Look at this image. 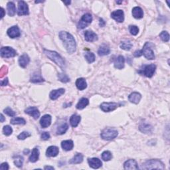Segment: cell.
I'll use <instances>...</instances> for the list:
<instances>
[{
  "mask_svg": "<svg viewBox=\"0 0 170 170\" xmlns=\"http://www.w3.org/2000/svg\"><path fill=\"white\" fill-rule=\"evenodd\" d=\"M160 37L164 42H168L169 40V35L167 31H162L160 34Z\"/></svg>",
  "mask_w": 170,
  "mask_h": 170,
  "instance_id": "41",
  "label": "cell"
},
{
  "mask_svg": "<svg viewBox=\"0 0 170 170\" xmlns=\"http://www.w3.org/2000/svg\"><path fill=\"white\" fill-rule=\"evenodd\" d=\"M58 80L62 82H68L70 81V79L68 77V76L64 73H59L58 74Z\"/></svg>",
  "mask_w": 170,
  "mask_h": 170,
  "instance_id": "40",
  "label": "cell"
},
{
  "mask_svg": "<svg viewBox=\"0 0 170 170\" xmlns=\"http://www.w3.org/2000/svg\"><path fill=\"white\" fill-rule=\"evenodd\" d=\"M29 149H26L24 150V152H23V154L25 155H27V154H29Z\"/></svg>",
  "mask_w": 170,
  "mask_h": 170,
  "instance_id": "54",
  "label": "cell"
},
{
  "mask_svg": "<svg viewBox=\"0 0 170 170\" xmlns=\"http://www.w3.org/2000/svg\"><path fill=\"white\" fill-rule=\"evenodd\" d=\"M50 138V134L49 132H44L41 134V139L43 140H47Z\"/></svg>",
  "mask_w": 170,
  "mask_h": 170,
  "instance_id": "46",
  "label": "cell"
},
{
  "mask_svg": "<svg viewBox=\"0 0 170 170\" xmlns=\"http://www.w3.org/2000/svg\"><path fill=\"white\" fill-rule=\"evenodd\" d=\"M59 37L62 40L64 46L69 54H72L76 51V41L71 33L66 31H61L59 33Z\"/></svg>",
  "mask_w": 170,
  "mask_h": 170,
  "instance_id": "1",
  "label": "cell"
},
{
  "mask_svg": "<svg viewBox=\"0 0 170 170\" xmlns=\"http://www.w3.org/2000/svg\"><path fill=\"white\" fill-rule=\"evenodd\" d=\"M88 163L89 164V166L93 169H98L102 165V161L97 158H89L88 160Z\"/></svg>",
  "mask_w": 170,
  "mask_h": 170,
  "instance_id": "13",
  "label": "cell"
},
{
  "mask_svg": "<svg viewBox=\"0 0 170 170\" xmlns=\"http://www.w3.org/2000/svg\"><path fill=\"white\" fill-rule=\"evenodd\" d=\"M44 80H45L43 79V77L41 76V74H38L37 72L33 74L31 78V82H32L33 83L41 82H43Z\"/></svg>",
  "mask_w": 170,
  "mask_h": 170,
  "instance_id": "33",
  "label": "cell"
},
{
  "mask_svg": "<svg viewBox=\"0 0 170 170\" xmlns=\"http://www.w3.org/2000/svg\"><path fill=\"white\" fill-rule=\"evenodd\" d=\"M141 98H142V95L140 93H137V92H134V93H131L129 96H128V100H129V101L136 104H137L140 102Z\"/></svg>",
  "mask_w": 170,
  "mask_h": 170,
  "instance_id": "18",
  "label": "cell"
},
{
  "mask_svg": "<svg viewBox=\"0 0 170 170\" xmlns=\"http://www.w3.org/2000/svg\"><path fill=\"white\" fill-rule=\"evenodd\" d=\"M110 53V49L109 47L107 45L103 44L100 47V48L98 51V54L99 56H105V55H109Z\"/></svg>",
  "mask_w": 170,
  "mask_h": 170,
  "instance_id": "23",
  "label": "cell"
},
{
  "mask_svg": "<svg viewBox=\"0 0 170 170\" xmlns=\"http://www.w3.org/2000/svg\"><path fill=\"white\" fill-rule=\"evenodd\" d=\"M124 168L126 170H133L138 169V165L136 161L134 160H127L124 164Z\"/></svg>",
  "mask_w": 170,
  "mask_h": 170,
  "instance_id": "15",
  "label": "cell"
},
{
  "mask_svg": "<svg viewBox=\"0 0 170 170\" xmlns=\"http://www.w3.org/2000/svg\"><path fill=\"white\" fill-rule=\"evenodd\" d=\"M132 15L136 19H142L144 16V12L141 7H135L132 9Z\"/></svg>",
  "mask_w": 170,
  "mask_h": 170,
  "instance_id": "25",
  "label": "cell"
},
{
  "mask_svg": "<svg viewBox=\"0 0 170 170\" xmlns=\"http://www.w3.org/2000/svg\"><path fill=\"white\" fill-rule=\"evenodd\" d=\"M7 33L8 36L12 39L19 37L21 35L20 30L18 26H13L10 27L9 29H8Z\"/></svg>",
  "mask_w": 170,
  "mask_h": 170,
  "instance_id": "12",
  "label": "cell"
},
{
  "mask_svg": "<svg viewBox=\"0 0 170 170\" xmlns=\"http://www.w3.org/2000/svg\"><path fill=\"white\" fill-rule=\"evenodd\" d=\"M85 57L88 63H92L95 61V55L91 52H87L85 54Z\"/></svg>",
  "mask_w": 170,
  "mask_h": 170,
  "instance_id": "35",
  "label": "cell"
},
{
  "mask_svg": "<svg viewBox=\"0 0 170 170\" xmlns=\"http://www.w3.org/2000/svg\"><path fill=\"white\" fill-rule=\"evenodd\" d=\"M118 134V132L116 130L114 129V128H107L102 131L100 136L104 140H112L116 138Z\"/></svg>",
  "mask_w": 170,
  "mask_h": 170,
  "instance_id": "4",
  "label": "cell"
},
{
  "mask_svg": "<svg viewBox=\"0 0 170 170\" xmlns=\"http://www.w3.org/2000/svg\"><path fill=\"white\" fill-rule=\"evenodd\" d=\"M44 53L46 56L49 58L51 61H53L57 65L60 66L61 68L64 69L65 66V62L63 58L61 57V55L57 53V52L53 51H49V50L44 49Z\"/></svg>",
  "mask_w": 170,
  "mask_h": 170,
  "instance_id": "2",
  "label": "cell"
},
{
  "mask_svg": "<svg viewBox=\"0 0 170 170\" xmlns=\"http://www.w3.org/2000/svg\"><path fill=\"white\" fill-rule=\"evenodd\" d=\"M7 13L8 15L11 17L14 16L16 12V9H15V4L12 1H9L7 3Z\"/></svg>",
  "mask_w": 170,
  "mask_h": 170,
  "instance_id": "28",
  "label": "cell"
},
{
  "mask_svg": "<svg viewBox=\"0 0 170 170\" xmlns=\"http://www.w3.org/2000/svg\"><path fill=\"white\" fill-rule=\"evenodd\" d=\"M125 58L122 55H119L114 61V67L117 69H122L124 67Z\"/></svg>",
  "mask_w": 170,
  "mask_h": 170,
  "instance_id": "21",
  "label": "cell"
},
{
  "mask_svg": "<svg viewBox=\"0 0 170 170\" xmlns=\"http://www.w3.org/2000/svg\"><path fill=\"white\" fill-rule=\"evenodd\" d=\"M29 7L27 3L24 1H19L18 2V14L19 16L29 15Z\"/></svg>",
  "mask_w": 170,
  "mask_h": 170,
  "instance_id": "10",
  "label": "cell"
},
{
  "mask_svg": "<svg viewBox=\"0 0 170 170\" xmlns=\"http://www.w3.org/2000/svg\"><path fill=\"white\" fill-rule=\"evenodd\" d=\"M69 128V126L66 123H64L63 124H61V126H58V128H57V134L58 135H62L64 134L66 131H67Z\"/></svg>",
  "mask_w": 170,
  "mask_h": 170,
  "instance_id": "34",
  "label": "cell"
},
{
  "mask_svg": "<svg viewBox=\"0 0 170 170\" xmlns=\"http://www.w3.org/2000/svg\"><path fill=\"white\" fill-rule=\"evenodd\" d=\"M5 16V11L4 8H1V18H3Z\"/></svg>",
  "mask_w": 170,
  "mask_h": 170,
  "instance_id": "53",
  "label": "cell"
},
{
  "mask_svg": "<svg viewBox=\"0 0 170 170\" xmlns=\"http://www.w3.org/2000/svg\"><path fill=\"white\" fill-rule=\"evenodd\" d=\"M39 150L37 147H35L32 150L31 154L29 158V161L32 163H35L39 160Z\"/></svg>",
  "mask_w": 170,
  "mask_h": 170,
  "instance_id": "26",
  "label": "cell"
},
{
  "mask_svg": "<svg viewBox=\"0 0 170 170\" xmlns=\"http://www.w3.org/2000/svg\"><path fill=\"white\" fill-rule=\"evenodd\" d=\"M10 123L12 124L13 125H16V124H26V121L25 120V119L22 118H14L11 120Z\"/></svg>",
  "mask_w": 170,
  "mask_h": 170,
  "instance_id": "38",
  "label": "cell"
},
{
  "mask_svg": "<svg viewBox=\"0 0 170 170\" xmlns=\"http://www.w3.org/2000/svg\"><path fill=\"white\" fill-rule=\"evenodd\" d=\"M116 3H117V4H121L122 1H116Z\"/></svg>",
  "mask_w": 170,
  "mask_h": 170,
  "instance_id": "57",
  "label": "cell"
},
{
  "mask_svg": "<svg viewBox=\"0 0 170 170\" xmlns=\"http://www.w3.org/2000/svg\"><path fill=\"white\" fill-rule=\"evenodd\" d=\"M4 112L5 114H6L7 115L11 117H14L16 115V114H15V112H14V111H13L12 109V108H9V107H7V108H5V109H4Z\"/></svg>",
  "mask_w": 170,
  "mask_h": 170,
  "instance_id": "45",
  "label": "cell"
},
{
  "mask_svg": "<svg viewBox=\"0 0 170 170\" xmlns=\"http://www.w3.org/2000/svg\"><path fill=\"white\" fill-rule=\"evenodd\" d=\"M88 104H89V100L88 98H82L80 99L79 102H78V104L76 106V107L77 109L82 110L83 108H85L86 106H88Z\"/></svg>",
  "mask_w": 170,
  "mask_h": 170,
  "instance_id": "30",
  "label": "cell"
},
{
  "mask_svg": "<svg viewBox=\"0 0 170 170\" xmlns=\"http://www.w3.org/2000/svg\"><path fill=\"white\" fill-rule=\"evenodd\" d=\"M105 24H106V23H105V21L103 20L102 19H100V22H99V26H100V27H104L105 26Z\"/></svg>",
  "mask_w": 170,
  "mask_h": 170,
  "instance_id": "51",
  "label": "cell"
},
{
  "mask_svg": "<svg viewBox=\"0 0 170 170\" xmlns=\"http://www.w3.org/2000/svg\"><path fill=\"white\" fill-rule=\"evenodd\" d=\"M132 47V43L130 41H124L120 43V48L125 51H130Z\"/></svg>",
  "mask_w": 170,
  "mask_h": 170,
  "instance_id": "32",
  "label": "cell"
},
{
  "mask_svg": "<svg viewBox=\"0 0 170 170\" xmlns=\"http://www.w3.org/2000/svg\"><path fill=\"white\" fill-rule=\"evenodd\" d=\"M142 169H164V164L159 160H147L142 165Z\"/></svg>",
  "mask_w": 170,
  "mask_h": 170,
  "instance_id": "3",
  "label": "cell"
},
{
  "mask_svg": "<svg viewBox=\"0 0 170 170\" xmlns=\"http://www.w3.org/2000/svg\"><path fill=\"white\" fill-rule=\"evenodd\" d=\"M18 62L19 66H21L22 68H26L30 62V58L27 54H23L19 57Z\"/></svg>",
  "mask_w": 170,
  "mask_h": 170,
  "instance_id": "20",
  "label": "cell"
},
{
  "mask_svg": "<svg viewBox=\"0 0 170 170\" xmlns=\"http://www.w3.org/2000/svg\"><path fill=\"white\" fill-rule=\"evenodd\" d=\"M63 3H64V4H65L66 5H69V4H71V1H64Z\"/></svg>",
  "mask_w": 170,
  "mask_h": 170,
  "instance_id": "56",
  "label": "cell"
},
{
  "mask_svg": "<svg viewBox=\"0 0 170 170\" xmlns=\"http://www.w3.org/2000/svg\"><path fill=\"white\" fill-rule=\"evenodd\" d=\"M7 84H8V79L7 78H6V79H4V80H1V86H6V85H7Z\"/></svg>",
  "mask_w": 170,
  "mask_h": 170,
  "instance_id": "50",
  "label": "cell"
},
{
  "mask_svg": "<svg viewBox=\"0 0 170 170\" xmlns=\"http://www.w3.org/2000/svg\"><path fill=\"white\" fill-rule=\"evenodd\" d=\"M140 130L141 132L145 134H148L152 132V127L149 124H142L140 126Z\"/></svg>",
  "mask_w": 170,
  "mask_h": 170,
  "instance_id": "36",
  "label": "cell"
},
{
  "mask_svg": "<svg viewBox=\"0 0 170 170\" xmlns=\"http://www.w3.org/2000/svg\"><path fill=\"white\" fill-rule=\"evenodd\" d=\"M92 21H93V17L90 13H86V14L83 15L82 18L80 19L79 23H78V29H85L89 24L92 23Z\"/></svg>",
  "mask_w": 170,
  "mask_h": 170,
  "instance_id": "6",
  "label": "cell"
},
{
  "mask_svg": "<svg viewBox=\"0 0 170 170\" xmlns=\"http://www.w3.org/2000/svg\"><path fill=\"white\" fill-rule=\"evenodd\" d=\"M51 116L49 114H45L40 120V124L43 128H48L51 124Z\"/></svg>",
  "mask_w": 170,
  "mask_h": 170,
  "instance_id": "16",
  "label": "cell"
},
{
  "mask_svg": "<svg viewBox=\"0 0 170 170\" xmlns=\"http://www.w3.org/2000/svg\"><path fill=\"white\" fill-rule=\"evenodd\" d=\"M129 31L131 34L133 35H138L139 32V29L138 27L136 26H130L129 27Z\"/></svg>",
  "mask_w": 170,
  "mask_h": 170,
  "instance_id": "44",
  "label": "cell"
},
{
  "mask_svg": "<svg viewBox=\"0 0 170 170\" xmlns=\"http://www.w3.org/2000/svg\"><path fill=\"white\" fill-rule=\"evenodd\" d=\"M112 158V155L110 151H104L102 154V159L105 161H110Z\"/></svg>",
  "mask_w": 170,
  "mask_h": 170,
  "instance_id": "39",
  "label": "cell"
},
{
  "mask_svg": "<svg viewBox=\"0 0 170 170\" xmlns=\"http://www.w3.org/2000/svg\"><path fill=\"white\" fill-rule=\"evenodd\" d=\"M76 86L77 88L80 90H83L87 87V83L86 82V80L83 78H79L76 81Z\"/></svg>",
  "mask_w": 170,
  "mask_h": 170,
  "instance_id": "27",
  "label": "cell"
},
{
  "mask_svg": "<svg viewBox=\"0 0 170 170\" xmlns=\"http://www.w3.org/2000/svg\"><path fill=\"white\" fill-rule=\"evenodd\" d=\"M7 68L5 66H2L1 69V71H0V77L2 78L3 77H4V75L5 74L7 73Z\"/></svg>",
  "mask_w": 170,
  "mask_h": 170,
  "instance_id": "47",
  "label": "cell"
},
{
  "mask_svg": "<svg viewBox=\"0 0 170 170\" xmlns=\"http://www.w3.org/2000/svg\"><path fill=\"white\" fill-rule=\"evenodd\" d=\"M0 169L1 170H8L9 169V165L7 162L2 163L0 166Z\"/></svg>",
  "mask_w": 170,
  "mask_h": 170,
  "instance_id": "48",
  "label": "cell"
},
{
  "mask_svg": "<svg viewBox=\"0 0 170 170\" xmlns=\"http://www.w3.org/2000/svg\"><path fill=\"white\" fill-rule=\"evenodd\" d=\"M3 132L5 136H10L13 132L12 128L9 126H5L3 128Z\"/></svg>",
  "mask_w": 170,
  "mask_h": 170,
  "instance_id": "42",
  "label": "cell"
},
{
  "mask_svg": "<svg viewBox=\"0 0 170 170\" xmlns=\"http://www.w3.org/2000/svg\"><path fill=\"white\" fill-rule=\"evenodd\" d=\"M31 136V133H29L28 132H23L18 136V138L19 139V140H25V139H26L28 137H30Z\"/></svg>",
  "mask_w": 170,
  "mask_h": 170,
  "instance_id": "43",
  "label": "cell"
},
{
  "mask_svg": "<svg viewBox=\"0 0 170 170\" xmlns=\"http://www.w3.org/2000/svg\"><path fill=\"white\" fill-rule=\"evenodd\" d=\"M150 45H151V43L148 42L145 43L143 49L142 50V55H144V56L147 59L153 60L155 58V55L154 51H152L151 47H150Z\"/></svg>",
  "mask_w": 170,
  "mask_h": 170,
  "instance_id": "7",
  "label": "cell"
},
{
  "mask_svg": "<svg viewBox=\"0 0 170 170\" xmlns=\"http://www.w3.org/2000/svg\"><path fill=\"white\" fill-rule=\"evenodd\" d=\"M142 55V50H139V51H136L134 52V56L135 57H140Z\"/></svg>",
  "mask_w": 170,
  "mask_h": 170,
  "instance_id": "49",
  "label": "cell"
},
{
  "mask_svg": "<svg viewBox=\"0 0 170 170\" xmlns=\"http://www.w3.org/2000/svg\"><path fill=\"white\" fill-rule=\"evenodd\" d=\"M82 161H83V155L81 154H77L70 161H69V163L71 164H78L82 163Z\"/></svg>",
  "mask_w": 170,
  "mask_h": 170,
  "instance_id": "31",
  "label": "cell"
},
{
  "mask_svg": "<svg viewBox=\"0 0 170 170\" xmlns=\"http://www.w3.org/2000/svg\"><path fill=\"white\" fill-rule=\"evenodd\" d=\"M59 150H58V147L55 146H49L47 150L46 155L48 157H55L58 154Z\"/></svg>",
  "mask_w": 170,
  "mask_h": 170,
  "instance_id": "22",
  "label": "cell"
},
{
  "mask_svg": "<svg viewBox=\"0 0 170 170\" xmlns=\"http://www.w3.org/2000/svg\"><path fill=\"white\" fill-rule=\"evenodd\" d=\"M65 90L64 88H59L57 90H52L49 94V97L51 100H57L58 97H60L61 95L65 93Z\"/></svg>",
  "mask_w": 170,
  "mask_h": 170,
  "instance_id": "19",
  "label": "cell"
},
{
  "mask_svg": "<svg viewBox=\"0 0 170 170\" xmlns=\"http://www.w3.org/2000/svg\"><path fill=\"white\" fill-rule=\"evenodd\" d=\"M5 117L4 116V115H3V114H1V122H4V121H5Z\"/></svg>",
  "mask_w": 170,
  "mask_h": 170,
  "instance_id": "55",
  "label": "cell"
},
{
  "mask_svg": "<svg viewBox=\"0 0 170 170\" xmlns=\"http://www.w3.org/2000/svg\"><path fill=\"white\" fill-rule=\"evenodd\" d=\"M25 112L31 116L35 119H38L40 116V112L36 107H29L25 110Z\"/></svg>",
  "mask_w": 170,
  "mask_h": 170,
  "instance_id": "17",
  "label": "cell"
},
{
  "mask_svg": "<svg viewBox=\"0 0 170 170\" xmlns=\"http://www.w3.org/2000/svg\"><path fill=\"white\" fill-rule=\"evenodd\" d=\"M18 55L14 49L10 47H3L1 49V56L4 58L14 57Z\"/></svg>",
  "mask_w": 170,
  "mask_h": 170,
  "instance_id": "8",
  "label": "cell"
},
{
  "mask_svg": "<svg viewBox=\"0 0 170 170\" xmlns=\"http://www.w3.org/2000/svg\"><path fill=\"white\" fill-rule=\"evenodd\" d=\"M23 158L21 155H16L14 157V163L15 165L18 167V168H21L23 166Z\"/></svg>",
  "mask_w": 170,
  "mask_h": 170,
  "instance_id": "37",
  "label": "cell"
},
{
  "mask_svg": "<svg viewBox=\"0 0 170 170\" xmlns=\"http://www.w3.org/2000/svg\"><path fill=\"white\" fill-rule=\"evenodd\" d=\"M85 39L88 42H94L98 40V35L93 31H86L85 33Z\"/></svg>",
  "mask_w": 170,
  "mask_h": 170,
  "instance_id": "14",
  "label": "cell"
},
{
  "mask_svg": "<svg viewBox=\"0 0 170 170\" xmlns=\"http://www.w3.org/2000/svg\"><path fill=\"white\" fill-rule=\"evenodd\" d=\"M61 147L65 151H71L73 148L74 143L71 140L63 141L61 142Z\"/></svg>",
  "mask_w": 170,
  "mask_h": 170,
  "instance_id": "24",
  "label": "cell"
},
{
  "mask_svg": "<svg viewBox=\"0 0 170 170\" xmlns=\"http://www.w3.org/2000/svg\"><path fill=\"white\" fill-rule=\"evenodd\" d=\"M80 120H81V117L77 114H73L70 118V124L72 127L76 128L79 124L80 123Z\"/></svg>",
  "mask_w": 170,
  "mask_h": 170,
  "instance_id": "29",
  "label": "cell"
},
{
  "mask_svg": "<svg viewBox=\"0 0 170 170\" xmlns=\"http://www.w3.org/2000/svg\"><path fill=\"white\" fill-rule=\"evenodd\" d=\"M111 18L114 19L118 23H122L124 20V12L121 9H118L111 13Z\"/></svg>",
  "mask_w": 170,
  "mask_h": 170,
  "instance_id": "11",
  "label": "cell"
},
{
  "mask_svg": "<svg viewBox=\"0 0 170 170\" xmlns=\"http://www.w3.org/2000/svg\"><path fill=\"white\" fill-rule=\"evenodd\" d=\"M156 69V66L154 64H151L148 65H144L142 68L139 70L138 72L140 74L144 75L145 77L151 78L154 74Z\"/></svg>",
  "mask_w": 170,
  "mask_h": 170,
  "instance_id": "5",
  "label": "cell"
},
{
  "mask_svg": "<svg viewBox=\"0 0 170 170\" xmlns=\"http://www.w3.org/2000/svg\"><path fill=\"white\" fill-rule=\"evenodd\" d=\"M119 107V104L116 102H103L100 105V108L105 112H109L116 110Z\"/></svg>",
  "mask_w": 170,
  "mask_h": 170,
  "instance_id": "9",
  "label": "cell"
},
{
  "mask_svg": "<svg viewBox=\"0 0 170 170\" xmlns=\"http://www.w3.org/2000/svg\"><path fill=\"white\" fill-rule=\"evenodd\" d=\"M45 169H51V170H53L55 168L53 167H51V166H45L44 168Z\"/></svg>",
  "mask_w": 170,
  "mask_h": 170,
  "instance_id": "52",
  "label": "cell"
}]
</instances>
